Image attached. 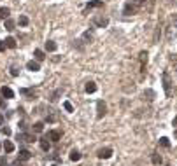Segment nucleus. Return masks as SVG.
<instances>
[{"mask_svg": "<svg viewBox=\"0 0 177 166\" xmlns=\"http://www.w3.org/2000/svg\"><path fill=\"white\" fill-rule=\"evenodd\" d=\"M5 30H14V21L12 19H5Z\"/></svg>", "mask_w": 177, "mask_h": 166, "instance_id": "nucleus-26", "label": "nucleus"}, {"mask_svg": "<svg viewBox=\"0 0 177 166\" xmlns=\"http://www.w3.org/2000/svg\"><path fill=\"white\" fill-rule=\"evenodd\" d=\"M9 14H11V11H9L7 7H2V9H0V19H7Z\"/></svg>", "mask_w": 177, "mask_h": 166, "instance_id": "nucleus-18", "label": "nucleus"}, {"mask_svg": "<svg viewBox=\"0 0 177 166\" xmlns=\"http://www.w3.org/2000/svg\"><path fill=\"white\" fill-rule=\"evenodd\" d=\"M63 107H65V110H67V112H74V107H72V103H70V102H65V103H63Z\"/></svg>", "mask_w": 177, "mask_h": 166, "instance_id": "nucleus-28", "label": "nucleus"}, {"mask_svg": "<svg viewBox=\"0 0 177 166\" xmlns=\"http://www.w3.org/2000/svg\"><path fill=\"white\" fill-rule=\"evenodd\" d=\"M79 159H81V152L74 149V150L70 152V161H79Z\"/></svg>", "mask_w": 177, "mask_h": 166, "instance_id": "nucleus-21", "label": "nucleus"}, {"mask_svg": "<svg viewBox=\"0 0 177 166\" xmlns=\"http://www.w3.org/2000/svg\"><path fill=\"white\" fill-rule=\"evenodd\" d=\"M18 140H23V142H27V144H34V142H35V137L30 135V133H21V135H18Z\"/></svg>", "mask_w": 177, "mask_h": 166, "instance_id": "nucleus-6", "label": "nucleus"}, {"mask_svg": "<svg viewBox=\"0 0 177 166\" xmlns=\"http://www.w3.org/2000/svg\"><path fill=\"white\" fill-rule=\"evenodd\" d=\"M12 166H21V161L18 159V161H16V163H12Z\"/></svg>", "mask_w": 177, "mask_h": 166, "instance_id": "nucleus-35", "label": "nucleus"}, {"mask_svg": "<svg viewBox=\"0 0 177 166\" xmlns=\"http://www.w3.org/2000/svg\"><path fill=\"white\" fill-rule=\"evenodd\" d=\"M105 110H107V107H105V103L100 100V102H97V117L98 119H102L104 116H105Z\"/></svg>", "mask_w": 177, "mask_h": 166, "instance_id": "nucleus-4", "label": "nucleus"}, {"mask_svg": "<svg viewBox=\"0 0 177 166\" xmlns=\"http://www.w3.org/2000/svg\"><path fill=\"white\" fill-rule=\"evenodd\" d=\"M27 68H28L30 72H39V70H41V65H39V61H34V60H32V61L27 63Z\"/></svg>", "mask_w": 177, "mask_h": 166, "instance_id": "nucleus-8", "label": "nucleus"}, {"mask_svg": "<svg viewBox=\"0 0 177 166\" xmlns=\"http://www.w3.org/2000/svg\"><path fill=\"white\" fill-rule=\"evenodd\" d=\"M102 5H104V2H102V0H93V2L88 4V9H95V7H102Z\"/></svg>", "mask_w": 177, "mask_h": 166, "instance_id": "nucleus-19", "label": "nucleus"}, {"mask_svg": "<svg viewBox=\"0 0 177 166\" xmlns=\"http://www.w3.org/2000/svg\"><path fill=\"white\" fill-rule=\"evenodd\" d=\"M2 123H4V116H2V114H0V124H2Z\"/></svg>", "mask_w": 177, "mask_h": 166, "instance_id": "nucleus-36", "label": "nucleus"}, {"mask_svg": "<svg viewBox=\"0 0 177 166\" xmlns=\"http://www.w3.org/2000/svg\"><path fill=\"white\" fill-rule=\"evenodd\" d=\"M172 126H174V128H177V117H174V121H172Z\"/></svg>", "mask_w": 177, "mask_h": 166, "instance_id": "nucleus-34", "label": "nucleus"}, {"mask_svg": "<svg viewBox=\"0 0 177 166\" xmlns=\"http://www.w3.org/2000/svg\"><path fill=\"white\" fill-rule=\"evenodd\" d=\"M0 149H2V144H0Z\"/></svg>", "mask_w": 177, "mask_h": 166, "instance_id": "nucleus-38", "label": "nucleus"}, {"mask_svg": "<svg viewBox=\"0 0 177 166\" xmlns=\"http://www.w3.org/2000/svg\"><path fill=\"white\" fill-rule=\"evenodd\" d=\"M41 149H42L44 152H48V150L51 149V144L48 142V138H42V140H41Z\"/></svg>", "mask_w": 177, "mask_h": 166, "instance_id": "nucleus-16", "label": "nucleus"}, {"mask_svg": "<svg viewBox=\"0 0 177 166\" xmlns=\"http://www.w3.org/2000/svg\"><path fill=\"white\" fill-rule=\"evenodd\" d=\"M30 157H32V152L30 150H19V154H18V159L19 161H28Z\"/></svg>", "mask_w": 177, "mask_h": 166, "instance_id": "nucleus-9", "label": "nucleus"}, {"mask_svg": "<svg viewBox=\"0 0 177 166\" xmlns=\"http://www.w3.org/2000/svg\"><path fill=\"white\" fill-rule=\"evenodd\" d=\"M160 145L165 147V149H168V147H170V140L167 138V137H163V138H160Z\"/></svg>", "mask_w": 177, "mask_h": 166, "instance_id": "nucleus-24", "label": "nucleus"}, {"mask_svg": "<svg viewBox=\"0 0 177 166\" xmlns=\"http://www.w3.org/2000/svg\"><path fill=\"white\" fill-rule=\"evenodd\" d=\"M49 138L53 140V142H58V140L62 138V131H58V130H53V131H49Z\"/></svg>", "mask_w": 177, "mask_h": 166, "instance_id": "nucleus-11", "label": "nucleus"}, {"mask_svg": "<svg viewBox=\"0 0 177 166\" xmlns=\"http://www.w3.org/2000/svg\"><path fill=\"white\" fill-rule=\"evenodd\" d=\"M4 42H5V46H7L9 49H14L16 46H18V44H16V39H12V37H7Z\"/></svg>", "mask_w": 177, "mask_h": 166, "instance_id": "nucleus-13", "label": "nucleus"}, {"mask_svg": "<svg viewBox=\"0 0 177 166\" xmlns=\"http://www.w3.org/2000/svg\"><path fill=\"white\" fill-rule=\"evenodd\" d=\"M175 138H177V131H175Z\"/></svg>", "mask_w": 177, "mask_h": 166, "instance_id": "nucleus-37", "label": "nucleus"}, {"mask_svg": "<svg viewBox=\"0 0 177 166\" xmlns=\"http://www.w3.org/2000/svg\"><path fill=\"white\" fill-rule=\"evenodd\" d=\"M18 23H19V26H27V25H28L30 21H28V18H27V16H19Z\"/></svg>", "mask_w": 177, "mask_h": 166, "instance_id": "nucleus-25", "label": "nucleus"}, {"mask_svg": "<svg viewBox=\"0 0 177 166\" xmlns=\"http://www.w3.org/2000/svg\"><path fill=\"white\" fill-rule=\"evenodd\" d=\"M86 93H88V95H91V93H95V91H97V84L93 82V81H90V82L86 84Z\"/></svg>", "mask_w": 177, "mask_h": 166, "instance_id": "nucleus-12", "label": "nucleus"}, {"mask_svg": "<svg viewBox=\"0 0 177 166\" xmlns=\"http://www.w3.org/2000/svg\"><path fill=\"white\" fill-rule=\"evenodd\" d=\"M2 147H4V150H5V152H14V144H12L11 140H5Z\"/></svg>", "mask_w": 177, "mask_h": 166, "instance_id": "nucleus-10", "label": "nucleus"}, {"mask_svg": "<svg viewBox=\"0 0 177 166\" xmlns=\"http://www.w3.org/2000/svg\"><path fill=\"white\" fill-rule=\"evenodd\" d=\"M111 156H112V149H109V147H107V149H100V150H98V157H100V159H109Z\"/></svg>", "mask_w": 177, "mask_h": 166, "instance_id": "nucleus-7", "label": "nucleus"}, {"mask_svg": "<svg viewBox=\"0 0 177 166\" xmlns=\"http://www.w3.org/2000/svg\"><path fill=\"white\" fill-rule=\"evenodd\" d=\"M2 133H4L5 137H9V135H11V130H9V128H2Z\"/></svg>", "mask_w": 177, "mask_h": 166, "instance_id": "nucleus-30", "label": "nucleus"}, {"mask_svg": "<svg viewBox=\"0 0 177 166\" xmlns=\"http://www.w3.org/2000/svg\"><path fill=\"white\" fill-rule=\"evenodd\" d=\"M19 93H21V95H25V96L34 98V91H32V89H25V88H23V89H19Z\"/></svg>", "mask_w": 177, "mask_h": 166, "instance_id": "nucleus-27", "label": "nucleus"}, {"mask_svg": "<svg viewBox=\"0 0 177 166\" xmlns=\"http://www.w3.org/2000/svg\"><path fill=\"white\" fill-rule=\"evenodd\" d=\"M142 5H144V0H128L126 4H125V7H123V14H126V16L137 14V11Z\"/></svg>", "mask_w": 177, "mask_h": 166, "instance_id": "nucleus-1", "label": "nucleus"}, {"mask_svg": "<svg viewBox=\"0 0 177 166\" xmlns=\"http://www.w3.org/2000/svg\"><path fill=\"white\" fill-rule=\"evenodd\" d=\"M83 39H84L86 42H91L93 40V33L90 32V30H86L84 33H83Z\"/></svg>", "mask_w": 177, "mask_h": 166, "instance_id": "nucleus-22", "label": "nucleus"}, {"mask_svg": "<svg viewBox=\"0 0 177 166\" xmlns=\"http://www.w3.org/2000/svg\"><path fill=\"white\" fill-rule=\"evenodd\" d=\"M11 75L18 77V75H19V70H18V68H11Z\"/></svg>", "mask_w": 177, "mask_h": 166, "instance_id": "nucleus-29", "label": "nucleus"}, {"mask_svg": "<svg viewBox=\"0 0 177 166\" xmlns=\"http://www.w3.org/2000/svg\"><path fill=\"white\" fill-rule=\"evenodd\" d=\"M0 166H5V157L4 156H0Z\"/></svg>", "mask_w": 177, "mask_h": 166, "instance_id": "nucleus-33", "label": "nucleus"}, {"mask_svg": "<svg viewBox=\"0 0 177 166\" xmlns=\"http://www.w3.org/2000/svg\"><path fill=\"white\" fill-rule=\"evenodd\" d=\"M161 81H163V89H165V95L170 96V95H172V81H170V74H168V72H163Z\"/></svg>", "mask_w": 177, "mask_h": 166, "instance_id": "nucleus-2", "label": "nucleus"}, {"mask_svg": "<svg viewBox=\"0 0 177 166\" xmlns=\"http://www.w3.org/2000/svg\"><path fill=\"white\" fill-rule=\"evenodd\" d=\"M46 121H48V123H55L56 117H55V116H49V117H46Z\"/></svg>", "mask_w": 177, "mask_h": 166, "instance_id": "nucleus-31", "label": "nucleus"}, {"mask_svg": "<svg viewBox=\"0 0 177 166\" xmlns=\"http://www.w3.org/2000/svg\"><path fill=\"white\" fill-rule=\"evenodd\" d=\"M5 47H7V46H5V42L2 40V42H0V51H5Z\"/></svg>", "mask_w": 177, "mask_h": 166, "instance_id": "nucleus-32", "label": "nucleus"}, {"mask_svg": "<svg viewBox=\"0 0 177 166\" xmlns=\"http://www.w3.org/2000/svg\"><path fill=\"white\" fill-rule=\"evenodd\" d=\"M151 161H153V164H156V166H160L163 163V159H161V156H160V154H153Z\"/></svg>", "mask_w": 177, "mask_h": 166, "instance_id": "nucleus-17", "label": "nucleus"}, {"mask_svg": "<svg viewBox=\"0 0 177 166\" xmlns=\"http://www.w3.org/2000/svg\"><path fill=\"white\" fill-rule=\"evenodd\" d=\"M93 25L97 28H105L109 25V18H105V16H95L93 18Z\"/></svg>", "mask_w": 177, "mask_h": 166, "instance_id": "nucleus-3", "label": "nucleus"}, {"mask_svg": "<svg viewBox=\"0 0 177 166\" xmlns=\"http://www.w3.org/2000/svg\"><path fill=\"white\" fill-rule=\"evenodd\" d=\"M56 44H55V42L53 40H48L46 42V51H49V53H55V51H56Z\"/></svg>", "mask_w": 177, "mask_h": 166, "instance_id": "nucleus-14", "label": "nucleus"}, {"mask_svg": "<svg viewBox=\"0 0 177 166\" xmlns=\"http://www.w3.org/2000/svg\"><path fill=\"white\" fill-rule=\"evenodd\" d=\"M53 166H58V164H53Z\"/></svg>", "mask_w": 177, "mask_h": 166, "instance_id": "nucleus-39", "label": "nucleus"}, {"mask_svg": "<svg viewBox=\"0 0 177 166\" xmlns=\"http://www.w3.org/2000/svg\"><path fill=\"white\" fill-rule=\"evenodd\" d=\"M144 96H146V100H149V102L154 100V91H153V89H146V91H144Z\"/></svg>", "mask_w": 177, "mask_h": 166, "instance_id": "nucleus-20", "label": "nucleus"}, {"mask_svg": "<svg viewBox=\"0 0 177 166\" xmlns=\"http://www.w3.org/2000/svg\"><path fill=\"white\" fill-rule=\"evenodd\" d=\"M32 130H34V131H35V133H41V131H42V130H44V123H35Z\"/></svg>", "mask_w": 177, "mask_h": 166, "instance_id": "nucleus-23", "label": "nucleus"}, {"mask_svg": "<svg viewBox=\"0 0 177 166\" xmlns=\"http://www.w3.org/2000/svg\"><path fill=\"white\" fill-rule=\"evenodd\" d=\"M0 95L5 98V100H11V98H14V91L7 88V86H4V88H0Z\"/></svg>", "mask_w": 177, "mask_h": 166, "instance_id": "nucleus-5", "label": "nucleus"}, {"mask_svg": "<svg viewBox=\"0 0 177 166\" xmlns=\"http://www.w3.org/2000/svg\"><path fill=\"white\" fill-rule=\"evenodd\" d=\"M34 56H35V60H37V61H42L44 58H46L44 51H41V49H35V51H34Z\"/></svg>", "mask_w": 177, "mask_h": 166, "instance_id": "nucleus-15", "label": "nucleus"}]
</instances>
